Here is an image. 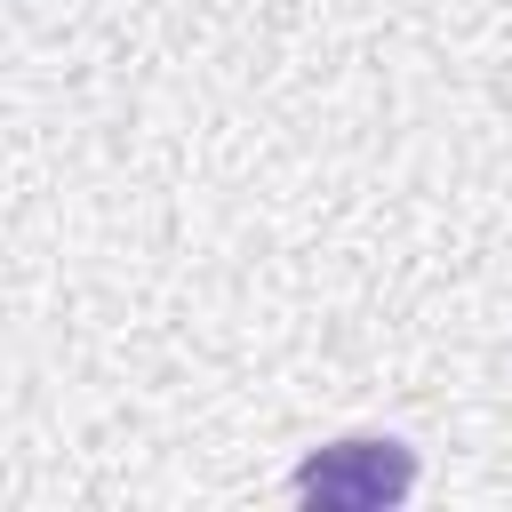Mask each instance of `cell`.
Returning a JSON list of instances; mask_svg holds the SVG:
<instances>
[{"instance_id": "obj_1", "label": "cell", "mask_w": 512, "mask_h": 512, "mask_svg": "<svg viewBox=\"0 0 512 512\" xmlns=\"http://www.w3.org/2000/svg\"><path fill=\"white\" fill-rule=\"evenodd\" d=\"M408 488H416V448L392 440V432L328 440L288 472V496L304 512H376V504H400Z\"/></svg>"}]
</instances>
